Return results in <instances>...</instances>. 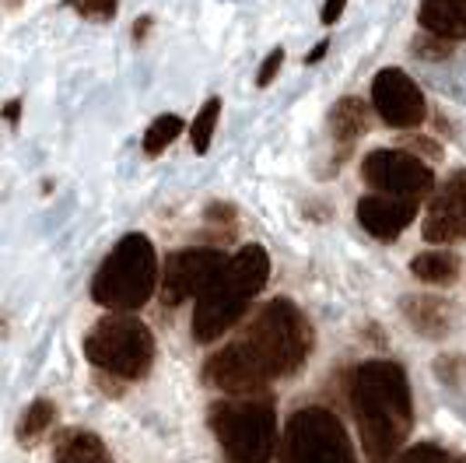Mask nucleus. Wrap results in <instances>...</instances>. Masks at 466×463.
I'll return each instance as SVG.
<instances>
[{"instance_id": "obj_12", "label": "nucleus", "mask_w": 466, "mask_h": 463, "mask_svg": "<svg viewBox=\"0 0 466 463\" xmlns=\"http://www.w3.org/2000/svg\"><path fill=\"white\" fill-rule=\"evenodd\" d=\"M414 218H418V201H400L386 193H369L358 201V221L379 242H393Z\"/></svg>"}, {"instance_id": "obj_26", "label": "nucleus", "mask_w": 466, "mask_h": 463, "mask_svg": "<svg viewBox=\"0 0 466 463\" xmlns=\"http://www.w3.org/2000/svg\"><path fill=\"white\" fill-rule=\"evenodd\" d=\"M18 116H22V102H18V98H11V102L4 106V119H7V123H18Z\"/></svg>"}, {"instance_id": "obj_4", "label": "nucleus", "mask_w": 466, "mask_h": 463, "mask_svg": "<svg viewBox=\"0 0 466 463\" xmlns=\"http://www.w3.org/2000/svg\"><path fill=\"white\" fill-rule=\"evenodd\" d=\"M210 432L228 463H270L278 453L274 396H225L210 404Z\"/></svg>"}, {"instance_id": "obj_3", "label": "nucleus", "mask_w": 466, "mask_h": 463, "mask_svg": "<svg viewBox=\"0 0 466 463\" xmlns=\"http://www.w3.org/2000/svg\"><path fill=\"white\" fill-rule=\"evenodd\" d=\"M267 278H270V256L263 246H246L228 256V263L218 271V278L210 281L193 305V337L200 345L221 341L246 316Z\"/></svg>"}, {"instance_id": "obj_23", "label": "nucleus", "mask_w": 466, "mask_h": 463, "mask_svg": "<svg viewBox=\"0 0 466 463\" xmlns=\"http://www.w3.org/2000/svg\"><path fill=\"white\" fill-rule=\"evenodd\" d=\"M452 53V43L449 39H439V36H431V32H424L414 39V57H424V60H445Z\"/></svg>"}, {"instance_id": "obj_28", "label": "nucleus", "mask_w": 466, "mask_h": 463, "mask_svg": "<svg viewBox=\"0 0 466 463\" xmlns=\"http://www.w3.org/2000/svg\"><path fill=\"white\" fill-rule=\"evenodd\" d=\"M323 53H327V43H319V46L309 53V64H319V60H323Z\"/></svg>"}, {"instance_id": "obj_25", "label": "nucleus", "mask_w": 466, "mask_h": 463, "mask_svg": "<svg viewBox=\"0 0 466 463\" xmlns=\"http://www.w3.org/2000/svg\"><path fill=\"white\" fill-rule=\"evenodd\" d=\"M344 7H348V0H327V4H323V15H319V18H323V25L337 22V18L344 15Z\"/></svg>"}, {"instance_id": "obj_13", "label": "nucleus", "mask_w": 466, "mask_h": 463, "mask_svg": "<svg viewBox=\"0 0 466 463\" xmlns=\"http://www.w3.org/2000/svg\"><path fill=\"white\" fill-rule=\"evenodd\" d=\"M418 25L439 39L460 43L466 39V0H420Z\"/></svg>"}, {"instance_id": "obj_1", "label": "nucleus", "mask_w": 466, "mask_h": 463, "mask_svg": "<svg viewBox=\"0 0 466 463\" xmlns=\"http://www.w3.org/2000/svg\"><path fill=\"white\" fill-rule=\"evenodd\" d=\"M312 351V326L291 299H274L259 309L242 334L214 351L204 365L208 386L225 396L267 394L274 379L302 369Z\"/></svg>"}, {"instance_id": "obj_5", "label": "nucleus", "mask_w": 466, "mask_h": 463, "mask_svg": "<svg viewBox=\"0 0 466 463\" xmlns=\"http://www.w3.org/2000/svg\"><path fill=\"white\" fill-rule=\"evenodd\" d=\"M158 284H162V263L151 239L130 232L102 260L92 281V299L109 313H134L155 295Z\"/></svg>"}, {"instance_id": "obj_2", "label": "nucleus", "mask_w": 466, "mask_h": 463, "mask_svg": "<svg viewBox=\"0 0 466 463\" xmlns=\"http://www.w3.org/2000/svg\"><path fill=\"white\" fill-rule=\"evenodd\" d=\"M350 411L369 463H397L414 425V400L407 372L397 362L372 358L350 372Z\"/></svg>"}, {"instance_id": "obj_7", "label": "nucleus", "mask_w": 466, "mask_h": 463, "mask_svg": "<svg viewBox=\"0 0 466 463\" xmlns=\"http://www.w3.org/2000/svg\"><path fill=\"white\" fill-rule=\"evenodd\" d=\"M280 463H358L348 428L327 407H302L288 417L278 449Z\"/></svg>"}, {"instance_id": "obj_27", "label": "nucleus", "mask_w": 466, "mask_h": 463, "mask_svg": "<svg viewBox=\"0 0 466 463\" xmlns=\"http://www.w3.org/2000/svg\"><path fill=\"white\" fill-rule=\"evenodd\" d=\"M147 28H151V18H140L137 28H134V39H144V36H147Z\"/></svg>"}, {"instance_id": "obj_17", "label": "nucleus", "mask_w": 466, "mask_h": 463, "mask_svg": "<svg viewBox=\"0 0 466 463\" xmlns=\"http://www.w3.org/2000/svg\"><path fill=\"white\" fill-rule=\"evenodd\" d=\"M410 274L424 284H452L456 274H460V260L456 253H449V250H428V253H420L410 260Z\"/></svg>"}, {"instance_id": "obj_6", "label": "nucleus", "mask_w": 466, "mask_h": 463, "mask_svg": "<svg viewBox=\"0 0 466 463\" xmlns=\"http://www.w3.org/2000/svg\"><path fill=\"white\" fill-rule=\"evenodd\" d=\"M85 355L98 372L116 379H140L155 362V337L134 313H109L88 330Z\"/></svg>"}, {"instance_id": "obj_18", "label": "nucleus", "mask_w": 466, "mask_h": 463, "mask_svg": "<svg viewBox=\"0 0 466 463\" xmlns=\"http://www.w3.org/2000/svg\"><path fill=\"white\" fill-rule=\"evenodd\" d=\"M179 134H183V116H176V113L158 116V119L144 130V140H140V144H144V155H151V159L162 155L165 148L179 138Z\"/></svg>"}, {"instance_id": "obj_21", "label": "nucleus", "mask_w": 466, "mask_h": 463, "mask_svg": "<svg viewBox=\"0 0 466 463\" xmlns=\"http://www.w3.org/2000/svg\"><path fill=\"white\" fill-rule=\"evenodd\" d=\"M70 7L88 22H113L119 0H70Z\"/></svg>"}, {"instance_id": "obj_20", "label": "nucleus", "mask_w": 466, "mask_h": 463, "mask_svg": "<svg viewBox=\"0 0 466 463\" xmlns=\"http://www.w3.org/2000/svg\"><path fill=\"white\" fill-rule=\"evenodd\" d=\"M53 417H56V407H53L49 400H32V407L25 411L22 425H18V439L22 442L39 439L49 425H53Z\"/></svg>"}, {"instance_id": "obj_14", "label": "nucleus", "mask_w": 466, "mask_h": 463, "mask_svg": "<svg viewBox=\"0 0 466 463\" xmlns=\"http://www.w3.org/2000/svg\"><path fill=\"white\" fill-rule=\"evenodd\" d=\"M403 316L418 330L420 337H445L449 330V302L435 295H407L403 299Z\"/></svg>"}, {"instance_id": "obj_8", "label": "nucleus", "mask_w": 466, "mask_h": 463, "mask_svg": "<svg viewBox=\"0 0 466 463\" xmlns=\"http://www.w3.org/2000/svg\"><path fill=\"white\" fill-rule=\"evenodd\" d=\"M361 180L372 193L400 197V201H424L435 193V172L418 155L400 148H375L361 159Z\"/></svg>"}, {"instance_id": "obj_22", "label": "nucleus", "mask_w": 466, "mask_h": 463, "mask_svg": "<svg viewBox=\"0 0 466 463\" xmlns=\"http://www.w3.org/2000/svg\"><path fill=\"white\" fill-rule=\"evenodd\" d=\"M397 463H456V457H449L445 449L431 446V442H418V446L403 449Z\"/></svg>"}, {"instance_id": "obj_9", "label": "nucleus", "mask_w": 466, "mask_h": 463, "mask_svg": "<svg viewBox=\"0 0 466 463\" xmlns=\"http://www.w3.org/2000/svg\"><path fill=\"white\" fill-rule=\"evenodd\" d=\"M228 263L221 250H176L162 263V302L168 309L183 305L187 299H200L204 288L218 278V271Z\"/></svg>"}, {"instance_id": "obj_11", "label": "nucleus", "mask_w": 466, "mask_h": 463, "mask_svg": "<svg viewBox=\"0 0 466 463\" xmlns=\"http://www.w3.org/2000/svg\"><path fill=\"white\" fill-rule=\"evenodd\" d=\"M420 232H424L428 242H439V246L463 242L466 239V169H456L431 193Z\"/></svg>"}, {"instance_id": "obj_16", "label": "nucleus", "mask_w": 466, "mask_h": 463, "mask_svg": "<svg viewBox=\"0 0 466 463\" xmlns=\"http://www.w3.org/2000/svg\"><path fill=\"white\" fill-rule=\"evenodd\" d=\"M53 463H113V460H109V453H106V446H102L98 436L74 428V432H64L56 439Z\"/></svg>"}, {"instance_id": "obj_10", "label": "nucleus", "mask_w": 466, "mask_h": 463, "mask_svg": "<svg viewBox=\"0 0 466 463\" xmlns=\"http://www.w3.org/2000/svg\"><path fill=\"white\" fill-rule=\"evenodd\" d=\"M372 109L379 113L382 123H390L397 130H414V127L424 123V116H428L420 88L410 81V74L400 67H386L375 74Z\"/></svg>"}, {"instance_id": "obj_24", "label": "nucleus", "mask_w": 466, "mask_h": 463, "mask_svg": "<svg viewBox=\"0 0 466 463\" xmlns=\"http://www.w3.org/2000/svg\"><path fill=\"white\" fill-rule=\"evenodd\" d=\"M280 67H284V49H274V53H267V60H263V67H259V74H257L259 88H267V85L278 77Z\"/></svg>"}, {"instance_id": "obj_19", "label": "nucleus", "mask_w": 466, "mask_h": 463, "mask_svg": "<svg viewBox=\"0 0 466 463\" xmlns=\"http://www.w3.org/2000/svg\"><path fill=\"white\" fill-rule=\"evenodd\" d=\"M218 116H221V98H208L204 109L193 116L189 140H193V151H197V155H208L210 138H214V127H218Z\"/></svg>"}, {"instance_id": "obj_15", "label": "nucleus", "mask_w": 466, "mask_h": 463, "mask_svg": "<svg viewBox=\"0 0 466 463\" xmlns=\"http://www.w3.org/2000/svg\"><path fill=\"white\" fill-rule=\"evenodd\" d=\"M369 127H372V113H369V106H365L361 98H354V95H344V98L333 106V113H329L333 140H337L344 151H348L361 134H369Z\"/></svg>"}]
</instances>
